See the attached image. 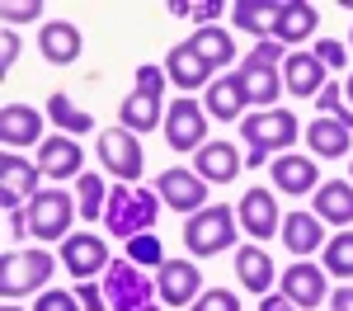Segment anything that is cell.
Segmentation results:
<instances>
[{"instance_id":"2e32d148","label":"cell","mask_w":353,"mask_h":311,"mask_svg":"<svg viewBox=\"0 0 353 311\" xmlns=\"http://www.w3.org/2000/svg\"><path fill=\"white\" fill-rule=\"evenodd\" d=\"M43 118L48 113L33 109V104H5L0 109V141L5 151H28V146H43Z\"/></svg>"},{"instance_id":"d6986e66","label":"cell","mask_w":353,"mask_h":311,"mask_svg":"<svg viewBox=\"0 0 353 311\" xmlns=\"http://www.w3.org/2000/svg\"><path fill=\"white\" fill-rule=\"evenodd\" d=\"M81 48H85V38L71 19H48V24L38 28V52H43L48 66H76Z\"/></svg>"},{"instance_id":"b9f144b4","label":"cell","mask_w":353,"mask_h":311,"mask_svg":"<svg viewBox=\"0 0 353 311\" xmlns=\"http://www.w3.org/2000/svg\"><path fill=\"white\" fill-rule=\"evenodd\" d=\"M38 14H43V5H38V0H28V5H19V0H10V5L0 10V19H5V28L24 24V19H38Z\"/></svg>"},{"instance_id":"681fc988","label":"cell","mask_w":353,"mask_h":311,"mask_svg":"<svg viewBox=\"0 0 353 311\" xmlns=\"http://www.w3.org/2000/svg\"><path fill=\"white\" fill-rule=\"evenodd\" d=\"M141 311H165V307H156V302H151V307H141Z\"/></svg>"},{"instance_id":"7c38bea8","label":"cell","mask_w":353,"mask_h":311,"mask_svg":"<svg viewBox=\"0 0 353 311\" xmlns=\"http://www.w3.org/2000/svg\"><path fill=\"white\" fill-rule=\"evenodd\" d=\"M61 264H66V274L76 283H90L94 274H104L113 259H109V245L94 231H71L66 245H61Z\"/></svg>"},{"instance_id":"8d00e7d4","label":"cell","mask_w":353,"mask_h":311,"mask_svg":"<svg viewBox=\"0 0 353 311\" xmlns=\"http://www.w3.org/2000/svg\"><path fill=\"white\" fill-rule=\"evenodd\" d=\"M165 10H170L174 19H193L198 28H208V19H217V14H221L217 0H198V5H193V0H170Z\"/></svg>"},{"instance_id":"7a4b0ae2","label":"cell","mask_w":353,"mask_h":311,"mask_svg":"<svg viewBox=\"0 0 353 311\" xmlns=\"http://www.w3.org/2000/svg\"><path fill=\"white\" fill-rule=\"evenodd\" d=\"M161 217V194L156 189H137V184H113L109 189V208H104V226H109V236L118 241H137V236H146L151 226Z\"/></svg>"},{"instance_id":"83f0119b","label":"cell","mask_w":353,"mask_h":311,"mask_svg":"<svg viewBox=\"0 0 353 311\" xmlns=\"http://www.w3.org/2000/svg\"><path fill=\"white\" fill-rule=\"evenodd\" d=\"M241 151L231 146V141H208L198 156H193V170L208 179V184H231L236 174H241Z\"/></svg>"},{"instance_id":"9c48e42d","label":"cell","mask_w":353,"mask_h":311,"mask_svg":"<svg viewBox=\"0 0 353 311\" xmlns=\"http://www.w3.org/2000/svg\"><path fill=\"white\" fill-rule=\"evenodd\" d=\"M156 194H161L165 208L193 217V212L208 208V179H203L198 170H179L174 165V170H161V174H156Z\"/></svg>"},{"instance_id":"d590c367","label":"cell","mask_w":353,"mask_h":311,"mask_svg":"<svg viewBox=\"0 0 353 311\" xmlns=\"http://www.w3.org/2000/svg\"><path fill=\"white\" fill-rule=\"evenodd\" d=\"M316 109H321V118H334V123H344L353 132V109H349V99H344V85H334L330 81L321 94H316Z\"/></svg>"},{"instance_id":"1f68e13d","label":"cell","mask_w":353,"mask_h":311,"mask_svg":"<svg viewBox=\"0 0 353 311\" xmlns=\"http://www.w3.org/2000/svg\"><path fill=\"white\" fill-rule=\"evenodd\" d=\"M189 48L203 57L212 71H221V66H231V61H236V43H231V33H226V28H217V24L198 28V33L189 38Z\"/></svg>"},{"instance_id":"277c9868","label":"cell","mask_w":353,"mask_h":311,"mask_svg":"<svg viewBox=\"0 0 353 311\" xmlns=\"http://www.w3.org/2000/svg\"><path fill=\"white\" fill-rule=\"evenodd\" d=\"M236 231H241V217H236V208H203V212H193L189 222H184V250L193 259H212V254L231 250L236 245Z\"/></svg>"},{"instance_id":"ac0fdd59","label":"cell","mask_w":353,"mask_h":311,"mask_svg":"<svg viewBox=\"0 0 353 311\" xmlns=\"http://www.w3.org/2000/svg\"><path fill=\"white\" fill-rule=\"evenodd\" d=\"M273 189L288 198H301V194H316L321 189V165L311 161V156H297V151H288V156H273Z\"/></svg>"},{"instance_id":"5b68a950","label":"cell","mask_w":353,"mask_h":311,"mask_svg":"<svg viewBox=\"0 0 353 311\" xmlns=\"http://www.w3.org/2000/svg\"><path fill=\"white\" fill-rule=\"evenodd\" d=\"M24 217H28V236L33 241H66L71 236V222L81 217V208H76V198L66 194V189L48 184L43 194L28 198Z\"/></svg>"},{"instance_id":"cb8c5ba5","label":"cell","mask_w":353,"mask_h":311,"mask_svg":"<svg viewBox=\"0 0 353 311\" xmlns=\"http://www.w3.org/2000/svg\"><path fill=\"white\" fill-rule=\"evenodd\" d=\"M283 245L297 254H311V250H325V222L316 217V212H301V208H292L288 217H283Z\"/></svg>"},{"instance_id":"836d02e7","label":"cell","mask_w":353,"mask_h":311,"mask_svg":"<svg viewBox=\"0 0 353 311\" xmlns=\"http://www.w3.org/2000/svg\"><path fill=\"white\" fill-rule=\"evenodd\" d=\"M321 269L334 274V279H353V231L330 236V245L321 250Z\"/></svg>"},{"instance_id":"ba28073f","label":"cell","mask_w":353,"mask_h":311,"mask_svg":"<svg viewBox=\"0 0 353 311\" xmlns=\"http://www.w3.org/2000/svg\"><path fill=\"white\" fill-rule=\"evenodd\" d=\"M156 297V283L146 279V269H137L132 259H113L104 269V302L113 311H141L151 307Z\"/></svg>"},{"instance_id":"603a6c76","label":"cell","mask_w":353,"mask_h":311,"mask_svg":"<svg viewBox=\"0 0 353 311\" xmlns=\"http://www.w3.org/2000/svg\"><path fill=\"white\" fill-rule=\"evenodd\" d=\"M283 85L292 99H316L325 90V66L316 61V52H288L283 61Z\"/></svg>"},{"instance_id":"7dc6e473","label":"cell","mask_w":353,"mask_h":311,"mask_svg":"<svg viewBox=\"0 0 353 311\" xmlns=\"http://www.w3.org/2000/svg\"><path fill=\"white\" fill-rule=\"evenodd\" d=\"M344 99H349V109H353V71H349V81H344Z\"/></svg>"},{"instance_id":"816d5d0a","label":"cell","mask_w":353,"mask_h":311,"mask_svg":"<svg viewBox=\"0 0 353 311\" xmlns=\"http://www.w3.org/2000/svg\"><path fill=\"white\" fill-rule=\"evenodd\" d=\"M349 48H353V28H349Z\"/></svg>"},{"instance_id":"f6af8a7d","label":"cell","mask_w":353,"mask_h":311,"mask_svg":"<svg viewBox=\"0 0 353 311\" xmlns=\"http://www.w3.org/2000/svg\"><path fill=\"white\" fill-rule=\"evenodd\" d=\"M330 311H353V283H339L330 292Z\"/></svg>"},{"instance_id":"8fae6325","label":"cell","mask_w":353,"mask_h":311,"mask_svg":"<svg viewBox=\"0 0 353 311\" xmlns=\"http://www.w3.org/2000/svg\"><path fill=\"white\" fill-rule=\"evenodd\" d=\"M203 292H208V288H203V274H198L193 259H165V269L156 274V297H161V307H193Z\"/></svg>"},{"instance_id":"9a60e30c","label":"cell","mask_w":353,"mask_h":311,"mask_svg":"<svg viewBox=\"0 0 353 311\" xmlns=\"http://www.w3.org/2000/svg\"><path fill=\"white\" fill-rule=\"evenodd\" d=\"M38 170H43V179H81L85 174V151L76 137H66V132H52V137L38 146Z\"/></svg>"},{"instance_id":"4dcf8cb0","label":"cell","mask_w":353,"mask_h":311,"mask_svg":"<svg viewBox=\"0 0 353 311\" xmlns=\"http://www.w3.org/2000/svg\"><path fill=\"white\" fill-rule=\"evenodd\" d=\"M48 118L57 123V132H66V137H76V132H94V113L81 109L66 90H57V94H48Z\"/></svg>"},{"instance_id":"44dd1931","label":"cell","mask_w":353,"mask_h":311,"mask_svg":"<svg viewBox=\"0 0 353 311\" xmlns=\"http://www.w3.org/2000/svg\"><path fill=\"white\" fill-rule=\"evenodd\" d=\"M203 109L217 123H241L245 109H250V94H245L241 76H217V81L208 85V94H203Z\"/></svg>"},{"instance_id":"d6a6232c","label":"cell","mask_w":353,"mask_h":311,"mask_svg":"<svg viewBox=\"0 0 353 311\" xmlns=\"http://www.w3.org/2000/svg\"><path fill=\"white\" fill-rule=\"evenodd\" d=\"M76 208H81L85 222H99V217H104V208H109V189H104L99 174L85 170L81 179H76Z\"/></svg>"},{"instance_id":"e575fe53","label":"cell","mask_w":353,"mask_h":311,"mask_svg":"<svg viewBox=\"0 0 353 311\" xmlns=\"http://www.w3.org/2000/svg\"><path fill=\"white\" fill-rule=\"evenodd\" d=\"M128 259H132L137 269H156L161 274L165 269V245L156 231H146V236H137V241H128Z\"/></svg>"},{"instance_id":"c3c4849f","label":"cell","mask_w":353,"mask_h":311,"mask_svg":"<svg viewBox=\"0 0 353 311\" xmlns=\"http://www.w3.org/2000/svg\"><path fill=\"white\" fill-rule=\"evenodd\" d=\"M5 311H24V307H19V302H5Z\"/></svg>"},{"instance_id":"ee69618b","label":"cell","mask_w":353,"mask_h":311,"mask_svg":"<svg viewBox=\"0 0 353 311\" xmlns=\"http://www.w3.org/2000/svg\"><path fill=\"white\" fill-rule=\"evenodd\" d=\"M0 66H5V71H10V66H14V61H19V33H14V28H5V43H0Z\"/></svg>"},{"instance_id":"74e56055","label":"cell","mask_w":353,"mask_h":311,"mask_svg":"<svg viewBox=\"0 0 353 311\" xmlns=\"http://www.w3.org/2000/svg\"><path fill=\"white\" fill-rule=\"evenodd\" d=\"M311 52H316V61H321L325 71H344V66H349V48H344L339 38H316Z\"/></svg>"},{"instance_id":"f1b7e54d","label":"cell","mask_w":353,"mask_h":311,"mask_svg":"<svg viewBox=\"0 0 353 311\" xmlns=\"http://www.w3.org/2000/svg\"><path fill=\"white\" fill-rule=\"evenodd\" d=\"M301 137H306V146H311L321 161H344V156L353 151V132L344 128V123H334V118H316Z\"/></svg>"},{"instance_id":"4316f807","label":"cell","mask_w":353,"mask_h":311,"mask_svg":"<svg viewBox=\"0 0 353 311\" xmlns=\"http://www.w3.org/2000/svg\"><path fill=\"white\" fill-rule=\"evenodd\" d=\"M118 128H128V132H156V128H165V99L141 94V90L123 94V104H118Z\"/></svg>"},{"instance_id":"f546056e","label":"cell","mask_w":353,"mask_h":311,"mask_svg":"<svg viewBox=\"0 0 353 311\" xmlns=\"http://www.w3.org/2000/svg\"><path fill=\"white\" fill-rule=\"evenodd\" d=\"M231 24L241 33H254L259 43H269L273 24H278V5H269V0H236L231 5Z\"/></svg>"},{"instance_id":"8992f818","label":"cell","mask_w":353,"mask_h":311,"mask_svg":"<svg viewBox=\"0 0 353 311\" xmlns=\"http://www.w3.org/2000/svg\"><path fill=\"white\" fill-rule=\"evenodd\" d=\"M165 146L174 151V156H198L203 146H208V109L198 104V99H189V94H179L170 109H165Z\"/></svg>"},{"instance_id":"6da1fadb","label":"cell","mask_w":353,"mask_h":311,"mask_svg":"<svg viewBox=\"0 0 353 311\" xmlns=\"http://www.w3.org/2000/svg\"><path fill=\"white\" fill-rule=\"evenodd\" d=\"M241 137H245V165L259 170L269 156H288L292 141L301 137V123L292 109H254L241 118Z\"/></svg>"},{"instance_id":"52a82bcc","label":"cell","mask_w":353,"mask_h":311,"mask_svg":"<svg viewBox=\"0 0 353 311\" xmlns=\"http://www.w3.org/2000/svg\"><path fill=\"white\" fill-rule=\"evenodd\" d=\"M94 151H99V165L109 170L118 184H137L141 170H146V151H141L137 132H128V128H104Z\"/></svg>"},{"instance_id":"4fadbf2b","label":"cell","mask_w":353,"mask_h":311,"mask_svg":"<svg viewBox=\"0 0 353 311\" xmlns=\"http://www.w3.org/2000/svg\"><path fill=\"white\" fill-rule=\"evenodd\" d=\"M278 292H283V297H288L297 311H316L321 302H325V292H330L325 269H321V264H306V259H297V264H288V269H283Z\"/></svg>"},{"instance_id":"d4e9b609","label":"cell","mask_w":353,"mask_h":311,"mask_svg":"<svg viewBox=\"0 0 353 311\" xmlns=\"http://www.w3.org/2000/svg\"><path fill=\"white\" fill-rule=\"evenodd\" d=\"M165 76H170V85H179V90H208L212 85V66L193 52L189 43H179V48L165 52Z\"/></svg>"},{"instance_id":"ffe728a7","label":"cell","mask_w":353,"mask_h":311,"mask_svg":"<svg viewBox=\"0 0 353 311\" xmlns=\"http://www.w3.org/2000/svg\"><path fill=\"white\" fill-rule=\"evenodd\" d=\"M316 28H321V10H316V5H306V0H288V5H278L273 38H278L288 52H297V43L316 38Z\"/></svg>"},{"instance_id":"3957f363","label":"cell","mask_w":353,"mask_h":311,"mask_svg":"<svg viewBox=\"0 0 353 311\" xmlns=\"http://www.w3.org/2000/svg\"><path fill=\"white\" fill-rule=\"evenodd\" d=\"M52 269H57V254L38 250V245H28V250H5L0 254V292H5V302H19L28 292H48Z\"/></svg>"},{"instance_id":"484cf974","label":"cell","mask_w":353,"mask_h":311,"mask_svg":"<svg viewBox=\"0 0 353 311\" xmlns=\"http://www.w3.org/2000/svg\"><path fill=\"white\" fill-rule=\"evenodd\" d=\"M311 212L330 226H349L353 222V184L349 179H325L311 194Z\"/></svg>"},{"instance_id":"7402d4cb","label":"cell","mask_w":353,"mask_h":311,"mask_svg":"<svg viewBox=\"0 0 353 311\" xmlns=\"http://www.w3.org/2000/svg\"><path fill=\"white\" fill-rule=\"evenodd\" d=\"M236 283H241L245 292H254V297H269L273 283H278V269H273V259L264 245H241L236 250Z\"/></svg>"},{"instance_id":"30bf717a","label":"cell","mask_w":353,"mask_h":311,"mask_svg":"<svg viewBox=\"0 0 353 311\" xmlns=\"http://www.w3.org/2000/svg\"><path fill=\"white\" fill-rule=\"evenodd\" d=\"M0 198H5V212H14V208H24L33 194H43V170L38 161H28L24 151H5V161H0Z\"/></svg>"},{"instance_id":"f907efd6","label":"cell","mask_w":353,"mask_h":311,"mask_svg":"<svg viewBox=\"0 0 353 311\" xmlns=\"http://www.w3.org/2000/svg\"><path fill=\"white\" fill-rule=\"evenodd\" d=\"M349 184H353V161H349Z\"/></svg>"},{"instance_id":"bcb514c9","label":"cell","mask_w":353,"mask_h":311,"mask_svg":"<svg viewBox=\"0 0 353 311\" xmlns=\"http://www.w3.org/2000/svg\"><path fill=\"white\" fill-rule=\"evenodd\" d=\"M259 311H297L283 292H269V297H259Z\"/></svg>"},{"instance_id":"60d3db41","label":"cell","mask_w":353,"mask_h":311,"mask_svg":"<svg viewBox=\"0 0 353 311\" xmlns=\"http://www.w3.org/2000/svg\"><path fill=\"white\" fill-rule=\"evenodd\" d=\"M165 85H170L165 66H137V90H141V94H156V99H161Z\"/></svg>"},{"instance_id":"7bdbcfd3","label":"cell","mask_w":353,"mask_h":311,"mask_svg":"<svg viewBox=\"0 0 353 311\" xmlns=\"http://www.w3.org/2000/svg\"><path fill=\"white\" fill-rule=\"evenodd\" d=\"M71 292L81 297V307H85V311H104V307H109V302H104V288H99V283H76Z\"/></svg>"},{"instance_id":"e0dca14e","label":"cell","mask_w":353,"mask_h":311,"mask_svg":"<svg viewBox=\"0 0 353 311\" xmlns=\"http://www.w3.org/2000/svg\"><path fill=\"white\" fill-rule=\"evenodd\" d=\"M236 76H241V85H245V94H250L254 109H278V94L288 90L283 85V66H269V61H259V57L250 52V57H241Z\"/></svg>"},{"instance_id":"ab89813d","label":"cell","mask_w":353,"mask_h":311,"mask_svg":"<svg viewBox=\"0 0 353 311\" xmlns=\"http://www.w3.org/2000/svg\"><path fill=\"white\" fill-rule=\"evenodd\" d=\"M189 311H241V297H236L231 288H208Z\"/></svg>"},{"instance_id":"f35d334b","label":"cell","mask_w":353,"mask_h":311,"mask_svg":"<svg viewBox=\"0 0 353 311\" xmlns=\"http://www.w3.org/2000/svg\"><path fill=\"white\" fill-rule=\"evenodd\" d=\"M33 311H85V307H81L76 292H66V288H48V292L33 297Z\"/></svg>"},{"instance_id":"5bb4252c","label":"cell","mask_w":353,"mask_h":311,"mask_svg":"<svg viewBox=\"0 0 353 311\" xmlns=\"http://www.w3.org/2000/svg\"><path fill=\"white\" fill-rule=\"evenodd\" d=\"M236 217H241V226L250 231V241H269V236H278L283 231V212H278V198H273V189H245L241 203H236Z\"/></svg>"}]
</instances>
